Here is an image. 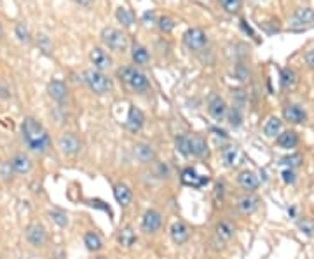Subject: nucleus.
Here are the masks:
<instances>
[{
    "instance_id": "obj_37",
    "label": "nucleus",
    "mask_w": 314,
    "mask_h": 259,
    "mask_svg": "<svg viewBox=\"0 0 314 259\" xmlns=\"http://www.w3.org/2000/svg\"><path fill=\"white\" fill-rule=\"evenodd\" d=\"M281 179H283V183H285V184H293V183H295V179H297L295 171H293V169H290V167L283 169Z\"/></svg>"
},
{
    "instance_id": "obj_1",
    "label": "nucleus",
    "mask_w": 314,
    "mask_h": 259,
    "mask_svg": "<svg viewBox=\"0 0 314 259\" xmlns=\"http://www.w3.org/2000/svg\"><path fill=\"white\" fill-rule=\"evenodd\" d=\"M21 136H23V141L26 143V146H28V150L33 153H44L51 144L47 131L42 127V124H38L37 120L31 119V117H26V119L23 120Z\"/></svg>"
},
{
    "instance_id": "obj_21",
    "label": "nucleus",
    "mask_w": 314,
    "mask_h": 259,
    "mask_svg": "<svg viewBox=\"0 0 314 259\" xmlns=\"http://www.w3.org/2000/svg\"><path fill=\"white\" fill-rule=\"evenodd\" d=\"M238 209L241 211L243 214H251L258 209V198L253 197V195H245L243 198H239L238 202Z\"/></svg>"
},
{
    "instance_id": "obj_16",
    "label": "nucleus",
    "mask_w": 314,
    "mask_h": 259,
    "mask_svg": "<svg viewBox=\"0 0 314 259\" xmlns=\"http://www.w3.org/2000/svg\"><path fill=\"white\" fill-rule=\"evenodd\" d=\"M47 94H49L54 101L63 103V101L66 99L68 91H66V85L63 84L61 80H53V82H49V85H47Z\"/></svg>"
},
{
    "instance_id": "obj_41",
    "label": "nucleus",
    "mask_w": 314,
    "mask_h": 259,
    "mask_svg": "<svg viewBox=\"0 0 314 259\" xmlns=\"http://www.w3.org/2000/svg\"><path fill=\"white\" fill-rule=\"evenodd\" d=\"M300 228L305 230V233H309V235L312 233V225H309L307 221H302V223H300Z\"/></svg>"
},
{
    "instance_id": "obj_2",
    "label": "nucleus",
    "mask_w": 314,
    "mask_h": 259,
    "mask_svg": "<svg viewBox=\"0 0 314 259\" xmlns=\"http://www.w3.org/2000/svg\"><path fill=\"white\" fill-rule=\"evenodd\" d=\"M117 75L121 77V80L124 82L128 87H131L135 92H143L148 89V80L140 70L133 68V66H124V68H119Z\"/></svg>"
},
{
    "instance_id": "obj_31",
    "label": "nucleus",
    "mask_w": 314,
    "mask_h": 259,
    "mask_svg": "<svg viewBox=\"0 0 314 259\" xmlns=\"http://www.w3.org/2000/svg\"><path fill=\"white\" fill-rule=\"evenodd\" d=\"M131 58H133V61H135L136 65H147L148 60H150V54H148V50L145 49V47L135 45V47H133Z\"/></svg>"
},
{
    "instance_id": "obj_34",
    "label": "nucleus",
    "mask_w": 314,
    "mask_h": 259,
    "mask_svg": "<svg viewBox=\"0 0 314 259\" xmlns=\"http://www.w3.org/2000/svg\"><path fill=\"white\" fill-rule=\"evenodd\" d=\"M115 16H117V19H119V21L123 23L124 26H131L133 25V16H131V13H129L128 9H126V7H119V9H117V13H115Z\"/></svg>"
},
{
    "instance_id": "obj_4",
    "label": "nucleus",
    "mask_w": 314,
    "mask_h": 259,
    "mask_svg": "<svg viewBox=\"0 0 314 259\" xmlns=\"http://www.w3.org/2000/svg\"><path fill=\"white\" fill-rule=\"evenodd\" d=\"M101 42L108 47L110 50H115V53H124L128 49V38L121 30L115 28H103L101 30Z\"/></svg>"
},
{
    "instance_id": "obj_3",
    "label": "nucleus",
    "mask_w": 314,
    "mask_h": 259,
    "mask_svg": "<svg viewBox=\"0 0 314 259\" xmlns=\"http://www.w3.org/2000/svg\"><path fill=\"white\" fill-rule=\"evenodd\" d=\"M84 80L94 94H107L112 89V80L98 70H86Z\"/></svg>"
},
{
    "instance_id": "obj_11",
    "label": "nucleus",
    "mask_w": 314,
    "mask_h": 259,
    "mask_svg": "<svg viewBox=\"0 0 314 259\" xmlns=\"http://www.w3.org/2000/svg\"><path fill=\"white\" fill-rule=\"evenodd\" d=\"M161 221H163V219H161V214L157 213V211L154 209L147 211L143 219H141V230H143L145 233H155L161 226Z\"/></svg>"
},
{
    "instance_id": "obj_20",
    "label": "nucleus",
    "mask_w": 314,
    "mask_h": 259,
    "mask_svg": "<svg viewBox=\"0 0 314 259\" xmlns=\"http://www.w3.org/2000/svg\"><path fill=\"white\" fill-rule=\"evenodd\" d=\"M182 183L187 184V186L201 188L203 184L208 183V178L198 176V174H195V171H192V169H185V171L182 172Z\"/></svg>"
},
{
    "instance_id": "obj_7",
    "label": "nucleus",
    "mask_w": 314,
    "mask_h": 259,
    "mask_svg": "<svg viewBox=\"0 0 314 259\" xmlns=\"http://www.w3.org/2000/svg\"><path fill=\"white\" fill-rule=\"evenodd\" d=\"M26 240L33 247H44L47 242L44 226H42L41 223H31L28 228H26Z\"/></svg>"
},
{
    "instance_id": "obj_12",
    "label": "nucleus",
    "mask_w": 314,
    "mask_h": 259,
    "mask_svg": "<svg viewBox=\"0 0 314 259\" xmlns=\"http://www.w3.org/2000/svg\"><path fill=\"white\" fill-rule=\"evenodd\" d=\"M170 233H171L173 242L178 245L185 244V242L188 240V237H190V230H188V226L182 221L173 223L171 228H170Z\"/></svg>"
},
{
    "instance_id": "obj_42",
    "label": "nucleus",
    "mask_w": 314,
    "mask_h": 259,
    "mask_svg": "<svg viewBox=\"0 0 314 259\" xmlns=\"http://www.w3.org/2000/svg\"><path fill=\"white\" fill-rule=\"evenodd\" d=\"M143 21H145V23L154 21V13H152V11H147V13L143 14Z\"/></svg>"
},
{
    "instance_id": "obj_38",
    "label": "nucleus",
    "mask_w": 314,
    "mask_h": 259,
    "mask_svg": "<svg viewBox=\"0 0 314 259\" xmlns=\"http://www.w3.org/2000/svg\"><path fill=\"white\" fill-rule=\"evenodd\" d=\"M159 28L161 31H171L173 28H175V23H173L171 18H168V16H163V18L159 19Z\"/></svg>"
},
{
    "instance_id": "obj_29",
    "label": "nucleus",
    "mask_w": 314,
    "mask_h": 259,
    "mask_svg": "<svg viewBox=\"0 0 314 259\" xmlns=\"http://www.w3.org/2000/svg\"><path fill=\"white\" fill-rule=\"evenodd\" d=\"M84 245L88 247V250H91V252H98V250L103 247V242H101V238L98 237L94 231H88V233L84 235Z\"/></svg>"
},
{
    "instance_id": "obj_33",
    "label": "nucleus",
    "mask_w": 314,
    "mask_h": 259,
    "mask_svg": "<svg viewBox=\"0 0 314 259\" xmlns=\"http://www.w3.org/2000/svg\"><path fill=\"white\" fill-rule=\"evenodd\" d=\"M218 2L229 14H236L241 9V0H218Z\"/></svg>"
},
{
    "instance_id": "obj_35",
    "label": "nucleus",
    "mask_w": 314,
    "mask_h": 259,
    "mask_svg": "<svg viewBox=\"0 0 314 259\" xmlns=\"http://www.w3.org/2000/svg\"><path fill=\"white\" fill-rule=\"evenodd\" d=\"M49 216L58 226H61V228H65V226L68 225V218H66V214L61 213V211H49Z\"/></svg>"
},
{
    "instance_id": "obj_14",
    "label": "nucleus",
    "mask_w": 314,
    "mask_h": 259,
    "mask_svg": "<svg viewBox=\"0 0 314 259\" xmlns=\"http://www.w3.org/2000/svg\"><path fill=\"white\" fill-rule=\"evenodd\" d=\"M9 166L16 174H28L31 171V160L26 155H23V153H18V155H14L11 159Z\"/></svg>"
},
{
    "instance_id": "obj_19",
    "label": "nucleus",
    "mask_w": 314,
    "mask_h": 259,
    "mask_svg": "<svg viewBox=\"0 0 314 259\" xmlns=\"http://www.w3.org/2000/svg\"><path fill=\"white\" fill-rule=\"evenodd\" d=\"M222 159H223V166L232 169V167L241 164L243 155H241V151H239V148L229 146V148H225V150L222 151Z\"/></svg>"
},
{
    "instance_id": "obj_30",
    "label": "nucleus",
    "mask_w": 314,
    "mask_h": 259,
    "mask_svg": "<svg viewBox=\"0 0 314 259\" xmlns=\"http://www.w3.org/2000/svg\"><path fill=\"white\" fill-rule=\"evenodd\" d=\"M192 155L199 157V159L208 157V144H206V141H204L203 137L192 136Z\"/></svg>"
},
{
    "instance_id": "obj_36",
    "label": "nucleus",
    "mask_w": 314,
    "mask_h": 259,
    "mask_svg": "<svg viewBox=\"0 0 314 259\" xmlns=\"http://www.w3.org/2000/svg\"><path fill=\"white\" fill-rule=\"evenodd\" d=\"M16 35H18V38L21 42H30V31L25 23H18L16 25Z\"/></svg>"
},
{
    "instance_id": "obj_22",
    "label": "nucleus",
    "mask_w": 314,
    "mask_h": 259,
    "mask_svg": "<svg viewBox=\"0 0 314 259\" xmlns=\"http://www.w3.org/2000/svg\"><path fill=\"white\" fill-rule=\"evenodd\" d=\"M113 195H115V200L119 205L128 207L129 203H131V190H129L126 184H117V186L113 188Z\"/></svg>"
},
{
    "instance_id": "obj_18",
    "label": "nucleus",
    "mask_w": 314,
    "mask_h": 259,
    "mask_svg": "<svg viewBox=\"0 0 314 259\" xmlns=\"http://www.w3.org/2000/svg\"><path fill=\"white\" fill-rule=\"evenodd\" d=\"M276 143L281 150H292L298 144V136L295 131H285L276 137Z\"/></svg>"
},
{
    "instance_id": "obj_43",
    "label": "nucleus",
    "mask_w": 314,
    "mask_h": 259,
    "mask_svg": "<svg viewBox=\"0 0 314 259\" xmlns=\"http://www.w3.org/2000/svg\"><path fill=\"white\" fill-rule=\"evenodd\" d=\"M77 4H81V6H89V4L93 2V0H75Z\"/></svg>"
},
{
    "instance_id": "obj_39",
    "label": "nucleus",
    "mask_w": 314,
    "mask_h": 259,
    "mask_svg": "<svg viewBox=\"0 0 314 259\" xmlns=\"http://www.w3.org/2000/svg\"><path fill=\"white\" fill-rule=\"evenodd\" d=\"M281 164H285V166H288L290 169L295 167L300 164V155H292V157H285V159L281 160Z\"/></svg>"
},
{
    "instance_id": "obj_25",
    "label": "nucleus",
    "mask_w": 314,
    "mask_h": 259,
    "mask_svg": "<svg viewBox=\"0 0 314 259\" xmlns=\"http://www.w3.org/2000/svg\"><path fill=\"white\" fill-rule=\"evenodd\" d=\"M136 242V233L133 231L131 226H126L119 231V244L126 247V249H129V247H133Z\"/></svg>"
},
{
    "instance_id": "obj_40",
    "label": "nucleus",
    "mask_w": 314,
    "mask_h": 259,
    "mask_svg": "<svg viewBox=\"0 0 314 259\" xmlns=\"http://www.w3.org/2000/svg\"><path fill=\"white\" fill-rule=\"evenodd\" d=\"M305 63L309 65V68H312L314 70V49L312 50H309L307 54H305Z\"/></svg>"
},
{
    "instance_id": "obj_26",
    "label": "nucleus",
    "mask_w": 314,
    "mask_h": 259,
    "mask_svg": "<svg viewBox=\"0 0 314 259\" xmlns=\"http://www.w3.org/2000/svg\"><path fill=\"white\" fill-rule=\"evenodd\" d=\"M314 21V11L311 7H302V9H297L295 16H293V23L297 25H307V23Z\"/></svg>"
},
{
    "instance_id": "obj_32",
    "label": "nucleus",
    "mask_w": 314,
    "mask_h": 259,
    "mask_svg": "<svg viewBox=\"0 0 314 259\" xmlns=\"http://www.w3.org/2000/svg\"><path fill=\"white\" fill-rule=\"evenodd\" d=\"M227 115H229V124L232 125V127H239V125L243 124V113L239 107H234L230 112H227Z\"/></svg>"
},
{
    "instance_id": "obj_28",
    "label": "nucleus",
    "mask_w": 314,
    "mask_h": 259,
    "mask_svg": "<svg viewBox=\"0 0 314 259\" xmlns=\"http://www.w3.org/2000/svg\"><path fill=\"white\" fill-rule=\"evenodd\" d=\"M215 233H217V237L220 238V240L227 242V240H230V238L234 237V228H232L230 223L220 221L217 225V228H215Z\"/></svg>"
},
{
    "instance_id": "obj_44",
    "label": "nucleus",
    "mask_w": 314,
    "mask_h": 259,
    "mask_svg": "<svg viewBox=\"0 0 314 259\" xmlns=\"http://www.w3.org/2000/svg\"><path fill=\"white\" fill-rule=\"evenodd\" d=\"M4 37V28H2V23H0V38Z\"/></svg>"
},
{
    "instance_id": "obj_27",
    "label": "nucleus",
    "mask_w": 314,
    "mask_h": 259,
    "mask_svg": "<svg viewBox=\"0 0 314 259\" xmlns=\"http://www.w3.org/2000/svg\"><path fill=\"white\" fill-rule=\"evenodd\" d=\"M176 144V150H178L180 153H182L183 157H190L192 155V137L190 136H178L175 141Z\"/></svg>"
},
{
    "instance_id": "obj_5",
    "label": "nucleus",
    "mask_w": 314,
    "mask_h": 259,
    "mask_svg": "<svg viewBox=\"0 0 314 259\" xmlns=\"http://www.w3.org/2000/svg\"><path fill=\"white\" fill-rule=\"evenodd\" d=\"M183 44H185L190 50H194V53H199V50H203L204 47L208 45V37L203 30L190 28L185 31V35H183Z\"/></svg>"
},
{
    "instance_id": "obj_15",
    "label": "nucleus",
    "mask_w": 314,
    "mask_h": 259,
    "mask_svg": "<svg viewBox=\"0 0 314 259\" xmlns=\"http://www.w3.org/2000/svg\"><path fill=\"white\" fill-rule=\"evenodd\" d=\"M238 183H239V186H241L243 190H246V191H255L258 188V184H260V181H258V178H257V174H255V172H251V171L239 172Z\"/></svg>"
},
{
    "instance_id": "obj_17",
    "label": "nucleus",
    "mask_w": 314,
    "mask_h": 259,
    "mask_svg": "<svg viewBox=\"0 0 314 259\" xmlns=\"http://www.w3.org/2000/svg\"><path fill=\"white\" fill-rule=\"evenodd\" d=\"M133 153H135L136 160H140L141 164H148V162H152V160L155 159L154 148H152L150 144H147V143H138L135 146V150H133Z\"/></svg>"
},
{
    "instance_id": "obj_13",
    "label": "nucleus",
    "mask_w": 314,
    "mask_h": 259,
    "mask_svg": "<svg viewBox=\"0 0 314 259\" xmlns=\"http://www.w3.org/2000/svg\"><path fill=\"white\" fill-rule=\"evenodd\" d=\"M143 122H145V117H143V113H141V110H138L136 107L129 108L128 120H126V127H128L131 132H138L140 129L143 127Z\"/></svg>"
},
{
    "instance_id": "obj_9",
    "label": "nucleus",
    "mask_w": 314,
    "mask_h": 259,
    "mask_svg": "<svg viewBox=\"0 0 314 259\" xmlns=\"http://www.w3.org/2000/svg\"><path fill=\"white\" fill-rule=\"evenodd\" d=\"M208 112H210V115L213 117L215 120L222 122V120L227 117V105H225V101H223L220 96H211L210 101H208Z\"/></svg>"
},
{
    "instance_id": "obj_23",
    "label": "nucleus",
    "mask_w": 314,
    "mask_h": 259,
    "mask_svg": "<svg viewBox=\"0 0 314 259\" xmlns=\"http://www.w3.org/2000/svg\"><path fill=\"white\" fill-rule=\"evenodd\" d=\"M280 82L283 89H293L297 84V73L293 72L292 68H283L281 75H280Z\"/></svg>"
},
{
    "instance_id": "obj_10",
    "label": "nucleus",
    "mask_w": 314,
    "mask_h": 259,
    "mask_svg": "<svg viewBox=\"0 0 314 259\" xmlns=\"http://www.w3.org/2000/svg\"><path fill=\"white\" fill-rule=\"evenodd\" d=\"M283 117L285 120H288L290 124H304L307 120V113L304 108H300L298 105H286L283 110Z\"/></svg>"
},
{
    "instance_id": "obj_6",
    "label": "nucleus",
    "mask_w": 314,
    "mask_h": 259,
    "mask_svg": "<svg viewBox=\"0 0 314 259\" xmlns=\"http://www.w3.org/2000/svg\"><path fill=\"white\" fill-rule=\"evenodd\" d=\"M58 148H60V151L63 155L73 157L81 151V141L73 134H63L60 139H58Z\"/></svg>"
},
{
    "instance_id": "obj_24",
    "label": "nucleus",
    "mask_w": 314,
    "mask_h": 259,
    "mask_svg": "<svg viewBox=\"0 0 314 259\" xmlns=\"http://www.w3.org/2000/svg\"><path fill=\"white\" fill-rule=\"evenodd\" d=\"M281 127H283L281 120L278 119V117H270L264 125V134L267 137H276V136H280Z\"/></svg>"
},
{
    "instance_id": "obj_8",
    "label": "nucleus",
    "mask_w": 314,
    "mask_h": 259,
    "mask_svg": "<svg viewBox=\"0 0 314 259\" xmlns=\"http://www.w3.org/2000/svg\"><path fill=\"white\" fill-rule=\"evenodd\" d=\"M89 60H91V63L98 72L107 70L112 66V58H110L103 49H100V47H93L91 53H89Z\"/></svg>"
}]
</instances>
